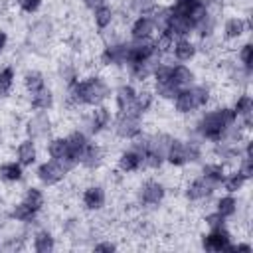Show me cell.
I'll use <instances>...</instances> for the list:
<instances>
[{
	"label": "cell",
	"instance_id": "4dcf8cb0",
	"mask_svg": "<svg viewBox=\"0 0 253 253\" xmlns=\"http://www.w3.org/2000/svg\"><path fill=\"white\" fill-rule=\"evenodd\" d=\"M36 215H38V211L32 210L24 200L20 204H14L12 210H10V217L16 219V221H20V223H30V221H34Z\"/></svg>",
	"mask_w": 253,
	"mask_h": 253
},
{
	"label": "cell",
	"instance_id": "5b68a950",
	"mask_svg": "<svg viewBox=\"0 0 253 253\" xmlns=\"http://www.w3.org/2000/svg\"><path fill=\"white\" fill-rule=\"evenodd\" d=\"M67 172H71V168H69L63 160H53V158H49V160H45V162H42V164L38 166L36 178H38L43 186H57V184H61V182L65 180Z\"/></svg>",
	"mask_w": 253,
	"mask_h": 253
},
{
	"label": "cell",
	"instance_id": "9a60e30c",
	"mask_svg": "<svg viewBox=\"0 0 253 253\" xmlns=\"http://www.w3.org/2000/svg\"><path fill=\"white\" fill-rule=\"evenodd\" d=\"M117 168L123 174H132V172L142 170L144 168V156H142V152L138 148H134V146L123 150L119 154V158H117Z\"/></svg>",
	"mask_w": 253,
	"mask_h": 253
},
{
	"label": "cell",
	"instance_id": "e0dca14e",
	"mask_svg": "<svg viewBox=\"0 0 253 253\" xmlns=\"http://www.w3.org/2000/svg\"><path fill=\"white\" fill-rule=\"evenodd\" d=\"M128 32H130V40H148L156 34V26L150 14H144V16H136L130 22Z\"/></svg>",
	"mask_w": 253,
	"mask_h": 253
},
{
	"label": "cell",
	"instance_id": "ba28073f",
	"mask_svg": "<svg viewBox=\"0 0 253 253\" xmlns=\"http://www.w3.org/2000/svg\"><path fill=\"white\" fill-rule=\"evenodd\" d=\"M111 111L105 107V105H97V107H91V111L87 115H83L81 119V125H83V132L87 134H101L105 128H109L111 125Z\"/></svg>",
	"mask_w": 253,
	"mask_h": 253
},
{
	"label": "cell",
	"instance_id": "4fadbf2b",
	"mask_svg": "<svg viewBox=\"0 0 253 253\" xmlns=\"http://www.w3.org/2000/svg\"><path fill=\"white\" fill-rule=\"evenodd\" d=\"M202 247L206 251H229V247H231V233H229V229L225 225L210 229L206 235H202Z\"/></svg>",
	"mask_w": 253,
	"mask_h": 253
},
{
	"label": "cell",
	"instance_id": "7402d4cb",
	"mask_svg": "<svg viewBox=\"0 0 253 253\" xmlns=\"http://www.w3.org/2000/svg\"><path fill=\"white\" fill-rule=\"evenodd\" d=\"M24 178V166L18 160H6L0 164V180L6 184H16Z\"/></svg>",
	"mask_w": 253,
	"mask_h": 253
},
{
	"label": "cell",
	"instance_id": "9c48e42d",
	"mask_svg": "<svg viewBox=\"0 0 253 253\" xmlns=\"http://www.w3.org/2000/svg\"><path fill=\"white\" fill-rule=\"evenodd\" d=\"M126 55H128V42L113 40L105 43L99 61L105 67H126Z\"/></svg>",
	"mask_w": 253,
	"mask_h": 253
},
{
	"label": "cell",
	"instance_id": "484cf974",
	"mask_svg": "<svg viewBox=\"0 0 253 253\" xmlns=\"http://www.w3.org/2000/svg\"><path fill=\"white\" fill-rule=\"evenodd\" d=\"M22 85H24L26 93L32 95V93H36V91L45 87V77H43V73L40 69H28L24 73V77H22Z\"/></svg>",
	"mask_w": 253,
	"mask_h": 253
},
{
	"label": "cell",
	"instance_id": "30bf717a",
	"mask_svg": "<svg viewBox=\"0 0 253 253\" xmlns=\"http://www.w3.org/2000/svg\"><path fill=\"white\" fill-rule=\"evenodd\" d=\"M65 138H67V158H65L63 162L73 170L75 166H79L81 154H83V150H85L87 144H89V134L79 128V130L69 132Z\"/></svg>",
	"mask_w": 253,
	"mask_h": 253
},
{
	"label": "cell",
	"instance_id": "cb8c5ba5",
	"mask_svg": "<svg viewBox=\"0 0 253 253\" xmlns=\"http://www.w3.org/2000/svg\"><path fill=\"white\" fill-rule=\"evenodd\" d=\"M91 12H93V24H95V28L99 32H105L115 22V10L109 4H101Z\"/></svg>",
	"mask_w": 253,
	"mask_h": 253
},
{
	"label": "cell",
	"instance_id": "8d00e7d4",
	"mask_svg": "<svg viewBox=\"0 0 253 253\" xmlns=\"http://www.w3.org/2000/svg\"><path fill=\"white\" fill-rule=\"evenodd\" d=\"M198 2H200V0H174L172 6H168V8H170V12H174V14H184V16H188V12H190Z\"/></svg>",
	"mask_w": 253,
	"mask_h": 253
},
{
	"label": "cell",
	"instance_id": "d4e9b609",
	"mask_svg": "<svg viewBox=\"0 0 253 253\" xmlns=\"http://www.w3.org/2000/svg\"><path fill=\"white\" fill-rule=\"evenodd\" d=\"M32 247L36 253H51L55 249V237L51 231L47 229H40L34 233V241H32Z\"/></svg>",
	"mask_w": 253,
	"mask_h": 253
},
{
	"label": "cell",
	"instance_id": "836d02e7",
	"mask_svg": "<svg viewBox=\"0 0 253 253\" xmlns=\"http://www.w3.org/2000/svg\"><path fill=\"white\" fill-rule=\"evenodd\" d=\"M14 81H16V71L12 65H4L0 69V97L10 95V91L14 89Z\"/></svg>",
	"mask_w": 253,
	"mask_h": 253
},
{
	"label": "cell",
	"instance_id": "f1b7e54d",
	"mask_svg": "<svg viewBox=\"0 0 253 253\" xmlns=\"http://www.w3.org/2000/svg\"><path fill=\"white\" fill-rule=\"evenodd\" d=\"M237 210H239V204H237V200L233 198V194H225V196H221V198L215 202V211H217L221 217H225V219L233 217V215L237 213Z\"/></svg>",
	"mask_w": 253,
	"mask_h": 253
},
{
	"label": "cell",
	"instance_id": "d6a6232c",
	"mask_svg": "<svg viewBox=\"0 0 253 253\" xmlns=\"http://www.w3.org/2000/svg\"><path fill=\"white\" fill-rule=\"evenodd\" d=\"M245 184H247V178H245L243 174H239L237 170H233V172L225 174V176H223V180H221V186H223V190H225L227 194H235V192L243 190V186H245Z\"/></svg>",
	"mask_w": 253,
	"mask_h": 253
},
{
	"label": "cell",
	"instance_id": "4316f807",
	"mask_svg": "<svg viewBox=\"0 0 253 253\" xmlns=\"http://www.w3.org/2000/svg\"><path fill=\"white\" fill-rule=\"evenodd\" d=\"M154 101H156L154 91H152V89H148V87H142V89H138V91H136L134 111H136L138 115H142V117H144V115L154 107Z\"/></svg>",
	"mask_w": 253,
	"mask_h": 253
},
{
	"label": "cell",
	"instance_id": "60d3db41",
	"mask_svg": "<svg viewBox=\"0 0 253 253\" xmlns=\"http://www.w3.org/2000/svg\"><path fill=\"white\" fill-rule=\"evenodd\" d=\"M101 4H107V0H83V6L89 8V10H95Z\"/></svg>",
	"mask_w": 253,
	"mask_h": 253
},
{
	"label": "cell",
	"instance_id": "e575fe53",
	"mask_svg": "<svg viewBox=\"0 0 253 253\" xmlns=\"http://www.w3.org/2000/svg\"><path fill=\"white\" fill-rule=\"evenodd\" d=\"M237 61H239V65H241L243 69H247V71L253 69V45H251V42H245V43L239 47V51H237Z\"/></svg>",
	"mask_w": 253,
	"mask_h": 253
},
{
	"label": "cell",
	"instance_id": "1f68e13d",
	"mask_svg": "<svg viewBox=\"0 0 253 253\" xmlns=\"http://www.w3.org/2000/svg\"><path fill=\"white\" fill-rule=\"evenodd\" d=\"M200 174L206 176L208 180H211L213 184L221 186V180L225 176V166H223V162H206L202 166V172Z\"/></svg>",
	"mask_w": 253,
	"mask_h": 253
},
{
	"label": "cell",
	"instance_id": "52a82bcc",
	"mask_svg": "<svg viewBox=\"0 0 253 253\" xmlns=\"http://www.w3.org/2000/svg\"><path fill=\"white\" fill-rule=\"evenodd\" d=\"M51 130H53V121L47 111H38V113L30 115L24 123V132L32 140L47 138L51 134Z\"/></svg>",
	"mask_w": 253,
	"mask_h": 253
},
{
	"label": "cell",
	"instance_id": "5bb4252c",
	"mask_svg": "<svg viewBox=\"0 0 253 253\" xmlns=\"http://www.w3.org/2000/svg\"><path fill=\"white\" fill-rule=\"evenodd\" d=\"M81 204L87 211H101L107 204V192L101 184H89L81 192Z\"/></svg>",
	"mask_w": 253,
	"mask_h": 253
},
{
	"label": "cell",
	"instance_id": "44dd1931",
	"mask_svg": "<svg viewBox=\"0 0 253 253\" xmlns=\"http://www.w3.org/2000/svg\"><path fill=\"white\" fill-rule=\"evenodd\" d=\"M53 101H55L53 99V91L49 87H43V89H40V91L30 95L28 105H30L32 111H49L53 107Z\"/></svg>",
	"mask_w": 253,
	"mask_h": 253
},
{
	"label": "cell",
	"instance_id": "2e32d148",
	"mask_svg": "<svg viewBox=\"0 0 253 253\" xmlns=\"http://www.w3.org/2000/svg\"><path fill=\"white\" fill-rule=\"evenodd\" d=\"M105 158H107L105 146L99 144V142H91V140H89L87 148H85L83 154H81L79 164H81L83 168H87V170H99V168L103 166Z\"/></svg>",
	"mask_w": 253,
	"mask_h": 253
},
{
	"label": "cell",
	"instance_id": "277c9868",
	"mask_svg": "<svg viewBox=\"0 0 253 253\" xmlns=\"http://www.w3.org/2000/svg\"><path fill=\"white\" fill-rule=\"evenodd\" d=\"M113 130L123 140H134L142 134V115L138 113H119Z\"/></svg>",
	"mask_w": 253,
	"mask_h": 253
},
{
	"label": "cell",
	"instance_id": "ab89813d",
	"mask_svg": "<svg viewBox=\"0 0 253 253\" xmlns=\"http://www.w3.org/2000/svg\"><path fill=\"white\" fill-rule=\"evenodd\" d=\"M93 251H105V253H111V251H117V243L113 241H99L93 245Z\"/></svg>",
	"mask_w": 253,
	"mask_h": 253
},
{
	"label": "cell",
	"instance_id": "8992f818",
	"mask_svg": "<svg viewBox=\"0 0 253 253\" xmlns=\"http://www.w3.org/2000/svg\"><path fill=\"white\" fill-rule=\"evenodd\" d=\"M166 186L160 182V180H154V178H148L140 184L138 192H136V202L142 206V208H156L164 202L166 198Z\"/></svg>",
	"mask_w": 253,
	"mask_h": 253
},
{
	"label": "cell",
	"instance_id": "f546056e",
	"mask_svg": "<svg viewBox=\"0 0 253 253\" xmlns=\"http://www.w3.org/2000/svg\"><path fill=\"white\" fill-rule=\"evenodd\" d=\"M24 202H26L32 210L42 211L43 206H45V194H43L38 186H28L26 192H24Z\"/></svg>",
	"mask_w": 253,
	"mask_h": 253
},
{
	"label": "cell",
	"instance_id": "7c38bea8",
	"mask_svg": "<svg viewBox=\"0 0 253 253\" xmlns=\"http://www.w3.org/2000/svg\"><path fill=\"white\" fill-rule=\"evenodd\" d=\"M251 30V18H243V16H229L223 20L221 26V36L223 42H237L239 38H243L247 32Z\"/></svg>",
	"mask_w": 253,
	"mask_h": 253
},
{
	"label": "cell",
	"instance_id": "d6986e66",
	"mask_svg": "<svg viewBox=\"0 0 253 253\" xmlns=\"http://www.w3.org/2000/svg\"><path fill=\"white\" fill-rule=\"evenodd\" d=\"M198 49L200 47H198V43L194 40H190V38H178V40H174V45H172L170 53L174 55L176 61L184 63V61L194 59L198 55Z\"/></svg>",
	"mask_w": 253,
	"mask_h": 253
},
{
	"label": "cell",
	"instance_id": "6da1fadb",
	"mask_svg": "<svg viewBox=\"0 0 253 253\" xmlns=\"http://www.w3.org/2000/svg\"><path fill=\"white\" fill-rule=\"evenodd\" d=\"M111 95V87L101 75H89L77 79L65 89V101L69 107H97L103 105Z\"/></svg>",
	"mask_w": 253,
	"mask_h": 253
},
{
	"label": "cell",
	"instance_id": "74e56055",
	"mask_svg": "<svg viewBox=\"0 0 253 253\" xmlns=\"http://www.w3.org/2000/svg\"><path fill=\"white\" fill-rule=\"evenodd\" d=\"M42 2H43V0H16L18 8H20L22 12H26V14L38 12V10L42 8Z\"/></svg>",
	"mask_w": 253,
	"mask_h": 253
},
{
	"label": "cell",
	"instance_id": "ac0fdd59",
	"mask_svg": "<svg viewBox=\"0 0 253 253\" xmlns=\"http://www.w3.org/2000/svg\"><path fill=\"white\" fill-rule=\"evenodd\" d=\"M134 101H136V89L130 83L119 85L115 91V105L119 113H136L134 111Z\"/></svg>",
	"mask_w": 253,
	"mask_h": 253
},
{
	"label": "cell",
	"instance_id": "f35d334b",
	"mask_svg": "<svg viewBox=\"0 0 253 253\" xmlns=\"http://www.w3.org/2000/svg\"><path fill=\"white\" fill-rule=\"evenodd\" d=\"M204 223L208 225V229H215V227H223L225 225V217H221L217 211H213V213H208L206 217H204Z\"/></svg>",
	"mask_w": 253,
	"mask_h": 253
},
{
	"label": "cell",
	"instance_id": "83f0119b",
	"mask_svg": "<svg viewBox=\"0 0 253 253\" xmlns=\"http://www.w3.org/2000/svg\"><path fill=\"white\" fill-rule=\"evenodd\" d=\"M47 156L53 160H65L67 158V138L65 136H51L45 144Z\"/></svg>",
	"mask_w": 253,
	"mask_h": 253
},
{
	"label": "cell",
	"instance_id": "8fae6325",
	"mask_svg": "<svg viewBox=\"0 0 253 253\" xmlns=\"http://www.w3.org/2000/svg\"><path fill=\"white\" fill-rule=\"evenodd\" d=\"M215 190H217V184H213L211 180H208L206 176L200 174V176L192 178V180L186 184L184 196H186L188 202H204V200H208Z\"/></svg>",
	"mask_w": 253,
	"mask_h": 253
},
{
	"label": "cell",
	"instance_id": "b9f144b4",
	"mask_svg": "<svg viewBox=\"0 0 253 253\" xmlns=\"http://www.w3.org/2000/svg\"><path fill=\"white\" fill-rule=\"evenodd\" d=\"M6 45H8V34H6L4 30H0V55L4 53Z\"/></svg>",
	"mask_w": 253,
	"mask_h": 253
},
{
	"label": "cell",
	"instance_id": "d590c367",
	"mask_svg": "<svg viewBox=\"0 0 253 253\" xmlns=\"http://www.w3.org/2000/svg\"><path fill=\"white\" fill-rule=\"evenodd\" d=\"M156 8V0H128V10L136 16L150 14Z\"/></svg>",
	"mask_w": 253,
	"mask_h": 253
},
{
	"label": "cell",
	"instance_id": "ffe728a7",
	"mask_svg": "<svg viewBox=\"0 0 253 253\" xmlns=\"http://www.w3.org/2000/svg\"><path fill=\"white\" fill-rule=\"evenodd\" d=\"M16 158L18 162L26 168V166H32L36 160H38V146H36V140L32 138H24L20 140V144L16 146Z\"/></svg>",
	"mask_w": 253,
	"mask_h": 253
},
{
	"label": "cell",
	"instance_id": "603a6c76",
	"mask_svg": "<svg viewBox=\"0 0 253 253\" xmlns=\"http://www.w3.org/2000/svg\"><path fill=\"white\" fill-rule=\"evenodd\" d=\"M170 77H172V83H174L178 89L196 83V73H194V69H190V67L184 65V63H176V65H172V73H170Z\"/></svg>",
	"mask_w": 253,
	"mask_h": 253
},
{
	"label": "cell",
	"instance_id": "3957f363",
	"mask_svg": "<svg viewBox=\"0 0 253 253\" xmlns=\"http://www.w3.org/2000/svg\"><path fill=\"white\" fill-rule=\"evenodd\" d=\"M210 101H211V89L208 85H196V83L182 87L172 99L174 111L178 115H192L198 109H204Z\"/></svg>",
	"mask_w": 253,
	"mask_h": 253
},
{
	"label": "cell",
	"instance_id": "7a4b0ae2",
	"mask_svg": "<svg viewBox=\"0 0 253 253\" xmlns=\"http://www.w3.org/2000/svg\"><path fill=\"white\" fill-rule=\"evenodd\" d=\"M237 123V117L233 113L231 107H215L211 111H206L198 123H196V134L202 138V140H210V142H217L221 140L227 130Z\"/></svg>",
	"mask_w": 253,
	"mask_h": 253
}]
</instances>
